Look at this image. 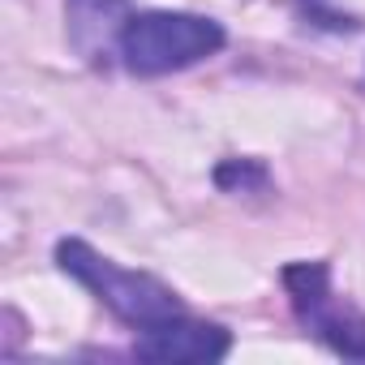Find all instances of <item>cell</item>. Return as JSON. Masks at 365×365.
<instances>
[{
	"label": "cell",
	"mask_w": 365,
	"mask_h": 365,
	"mask_svg": "<svg viewBox=\"0 0 365 365\" xmlns=\"http://www.w3.org/2000/svg\"><path fill=\"white\" fill-rule=\"evenodd\" d=\"M56 267L78 279L112 318H120L133 331H150L159 322H172L185 314V301L176 297V288H168L163 279L146 275V271H129L120 262H112L108 254H99L95 245L65 237L56 241Z\"/></svg>",
	"instance_id": "cell-1"
},
{
	"label": "cell",
	"mask_w": 365,
	"mask_h": 365,
	"mask_svg": "<svg viewBox=\"0 0 365 365\" xmlns=\"http://www.w3.org/2000/svg\"><path fill=\"white\" fill-rule=\"evenodd\" d=\"M224 43L228 31L215 18L176 9H133L116 39V65L133 78H163L215 56Z\"/></svg>",
	"instance_id": "cell-2"
},
{
	"label": "cell",
	"mask_w": 365,
	"mask_h": 365,
	"mask_svg": "<svg viewBox=\"0 0 365 365\" xmlns=\"http://www.w3.org/2000/svg\"><path fill=\"white\" fill-rule=\"evenodd\" d=\"M288 305L309 339L331 348L335 356L365 361V309L352 305L331 284V262H288L279 271Z\"/></svg>",
	"instance_id": "cell-3"
},
{
	"label": "cell",
	"mask_w": 365,
	"mask_h": 365,
	"mask_svg": "<svg viewBox=\"0 0 365 365\" xmlns=\"http://www.w3.org/2000/svg\"><path fill=\"white\" fill-rule=\"evenodd\" d=\"M232 352V331L220 322H198L180 314L172 322H159L133 339L138 361H159V365H211Z\"/></svg>",
	"instance_id": "cell-4"
},
{
	"label": "cell",
	"mask_w": 365,
	"mask_h": 365,
	"mask_svg": "<svg viewBox=\"0 0 365 365\" xmlns=\"http://www.w3.org/2000/svg\"><path fill=\"white\" fill-rule=\"evenodd\" d=\"M129 14H133L129 0H65V31L73 52L95 69L116 65V39Z\"/></svg>",
	"instance_id": "cell-5"
},
{
	"label": "cell",
	"mask_w": 365,
	"mask_h": 365,
	"mask_svg": "<svg viewBox=\"0 0 365 365\" xmlns=\"http://www.w3.org/2000/svg\"><path fill=\"white\" fill-rule=\"evenodd\" d=\"M215 185L224 194H262L271 190V172L262 159H224L215 168Z\"/></svg>",
	"instance_id": "cell-6"
},
{
	"label": "cell",
	"mask_w": 365,
	"mask_h": 365,
	"mask_svg": "<svg viewBox=\"0 0 365 365\" xmlns=\"http://www.w3.org/2000/svg\"><path fill=\"white\" fill-rule=\"evenodd\" d=\"M301 14H305V18H314V22H318V26H327V31H356V22H352V18L322 9V0H301Z\"/></svg>",
	"instance_id": "cell-7"
}]
</instances>
